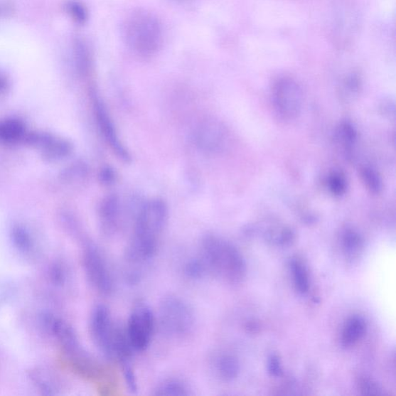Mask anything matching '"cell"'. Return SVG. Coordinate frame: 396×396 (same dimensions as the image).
Wrapping results in <instances>:
<instances>
[{
	"instance_id": "obj_1",
	"label": "cell",
	"mask_w": 396,
	"mask_h": 396,
	"mask_svg": "<svg viewBox=\"0 0 396 396\" xmlns=\"http://www.w3.org/2000/svg\"><path fill=\"white\" fill-rule=\"evenodd\" d=\"M167 215V207L160 199L147 202L140 210L126 252L129 262L140 264L154 258L159 247Z\"/></svg>"
},
{
	"instance_id": "obj_2",
	"label": "cell",
	"mask_w": 396,
	"mask_h": 396,
	"mask_svg": "<svg viewBox=\"0 0 396 396\" xmlns=\"http://www.w3.org/2000/svg\"><path fill=\"white\" fill-rule=\"evenodd\" d=\"M90 333L95 345L107 358L121 364L130 362L134 351L127 337L126 328L113 320L108 308L95 306L90 319Z\"/></svg>"
},
{
	"instance_id": "obj_3",
	"label": "cell",
	"mask_w": 396,
	"mask_h": 396,
	"mask_svg": "<svg viewBox=\"0 0 396 396\" xmlns=\"http://www.w3.org/2000/svg\"><path fill=\"white\" fill-rule=\"evenodd\" d=\"M199 257L207 274L231 283L239 281L244 274L241 255L230 242L215 235H208L200 242Z\"/></svg>"
},
{
	"instance_id": "obj_4",
	"label": "cell",
	"mask_w": 396,
	"mask_h": 396,
	"mask_svg": "<svg viewBox=\"0 0 396 396\" xmlns=\"http://www.w3.org/2000/svg\"><path fill=\"white\" fill-rule=\"evenodd\" d=\"M128 48L138 56H154L162 46L163 26L159 19L146 11L131 14L123 26Z\"/></svg>"
},
{
	"instance_id": "obj_5",
	"label": "cell",
	"mask_w": 396,
	"mask_h": 396,
	"mask_svg": "<svg viewBox=\"0 0 396 396\" xmlns=\"http://www.w3.org/2000/svg\"><path fill=\"white\" fill-rule=\"evenodd\" d=\"M163 331L173 338H184L195 328L196 316L191 307L177 296H165L158 310Z\"/></svg>"
},
{
	"instance_id": "obj_6",
	"label": "cell",
	"mask_w": 396,
	"mask_h": 396,
	"mask_svg": "<svg viewBox=\"0 0 396 396\" xmlns=\"http://www.w3.org/2000/svg\"><path fill=\"white\" fill-rule=\"evenodd\" d=\"M155 325V315L151 308L144 301H137L131 311L126 327L128 339L134 351H144L151 345Z\"/></svg>"
},
{
	"instance_id": "obj_7",
	"label": "cell",
	"mask_w": 396,
	"mask_h": 396,
	"mask_svg": "<svg viewBox=\"0 0 396 396\" xmlns=\"http://www.w3.org/2000/svg\"><path fill=\"white\" fill-rule=\"evenodd\" d=\"M83 265L92 286L103 295H109L114 289L112 272L101 250L92 242L85 245Z\"/></svg>"
},
{
	"instance_id": "obj_8",
	"label": "cell",
	"mask_w": 396,
	"mask_h": 396,
	"mask_svg": "<svg viewBox=\"0 0 396 396\" xmlns=\"http://www.w3.org/2000/svg\"><path fill=\"white\" fill-rule=\"evenodd\" d=\"M272 102L278 115L293 120L300 115L303 105L301 87L291 77H282L272 90Z\"/></svg>"
},
{
	"instance_id": "obj_9",
	"label": "cell",
	"mask_w": 396,
	"mask_h": 396,
	"mask_svg": "<svg viewBox=\"0 0 396 396\" xmlns=\"http://www.w3.org/2000/svg\"><path fill=\"white\" fill-rule=\"evenodd\" d=\"M93 104L97 122H98L105 139H107L112 151L117 154L120 159L129 161L130 159L129 154L125 147L121 144L116 129L114 127L113 122L104 104L96 95L94 96Z\"/></svg>"
},
{
	"instance_id": "obj_10",
	"label": "cell",
	"mask_w": 396,
	"mask_h": 396,
	"mask_svg": "<svg viewBox=\"0 0 396 396\" xmlns=\"http://www.w3.org/2000/svg\"><path fill=\"white\" fill-rule=\"evenodd\" d=\"M226 132L218 123L207 122L200 127L197 134L198 145L208 151H218L225 146Z\"/></svg>"
},
{
	"instance_id": "obj_11",
	"label": "cell",
	"mask_w": 396,
	"mask_h": 396,
	"mask_svg": "<svg viewBox=\"0 0 396 396\" xmlns=\"http://www.w3.org/2000/svg\"><path fill=\"white\" fill-rule=\"evenodd\" d=\"M210 367L215 375L224 381L233 380L240 371L237 359L227 354H221L211 358Z\"/></svg>"
},
{
	"instance_id": "obj_12",
	"label": "cell",
	"mask_w": 396,
	"mask_h": 396,
	"mask_svg": "<svg viewBox=\"0 0 396 396\" xmlns=\"http://www.w3.org/2000/svg\"><path fill=\"white\" fill-rule=\"evenodd\" d=\"M119 201L116 196L105 199L100 208V218L102 230L108 235L116 232L119 223Z\"/></svg>"
},
{
	"instance_id": "obj_13",
	"label": "cell",
	"mask_w": 396,
	"mask_h": 396,
	"mask_svg": "<svg viewBox=\"0 0 396 396\" xmlns=\"http://www.w3.org/2000/svg\"><path fill=\"white\" fill-rule=\"evenodd\" d=\"M28 133L24 123L17 119H7L0 121V142L16 144L23 142Z\"/></svg>"
},
{
	"instance_id": "obj_14",
	"label": "cell",
	"mask_w": 396,
	"mask_h": 396,
	"mask_svg": "<svg viewBox=\"0 0 396 396\" xmlns=\"http://www.w3.org/2000/svg\"><path fill=\"white\" fill-rule=\"evenodd\" d=\"M366 323L359 316H352L345 325L342 332V344L346 347H350L364 336Z\"/></svg>"
},
{
	"instance_id": "obj_15",
	"label": "cell",
	"mask_w": 396,
	"mask_h": 396,
	"mask_svg": "<svg viewBox=\"0 0 396 396\" xmlns=\"http://www.w3.org/2000/svg\"><path fill=\"white\" fill-rule=\"evenodd\" d=\"M73 151V145L68 140L54 136L41 152L49 160H59L67 157Z\"/></svg>"
},
{
	"instance_id": "obj_16",
	"label": "cell",
	"mask_w": 396,
	"mask_h": 396,
	"mask_svg": "<svg viewBox=\"0 0 396 396\" xmlns=\"http://www.w3.org/2000/svg\"><path fill=\"white\" fill-rule=\"evenodd\" d=\"M191 394L188 385L176 378L163 381L154 390V395L163 396H188Z\"/></svg>"
},
{
	"instance_id": "obj_17",
	"label": "cell",
	"mask_w": 396,
	"mask_h": 396,
	"mask_svg": "<svg viewBox=\"0 0 396 396\" xmlns=\"http://www.w3.org/2000/svg\"><path fill=\"white\" fill-rule=\"evenodd\" d=\"M294 284L298 291L304 294L309 289V278L304 264L299 260H294L291 264Z\"/></svg>"
},
{
	"instance_id": "obj_18",
	"label": "cell",
	"mask_w": 396,
	"mask_h": 396,
	"mask_svg": "<svg viewBox=\"0 0 396 396\" xmlns=\"http://www.w3.org/2000/svg\"><path fill=\"white\" fill-rule=\"evenodd\" d=\"M184 272L188 278L193 279H200L208 274L204 263L199 257L190 259L184 267Z\"/></svg>"
},
{
	"instance_id": "obj_19",
	"label": "cell",
	"mask_w": 396,
	"mask_h": 396,
	"mask_svg": "<svg viewBox=\"0 0 396 396\" xmlns=\"http://www.w3.org/2000/svg\"><path fill=\"white\" fill-rule=\"evenodd\" d=\"M362 176L365 186L369 191L373 193H378L382 191V181L375 171L371 168H365Z\"/></svg>"
},
{
	"instance_id": "obj_20",
	"label": "cell",
	"mask_w": 396,
	"mask_h": 396,
	"mask_svg": "<svg viewBox=\"0 0 396 396\" xmlns=\"http://www.w3.org/2000/svg\"><path fill=\"white\" fill-rule=\"evenodd\" d=\"M338 135L341 142L346 148L354 145L357 139L356 131L349 123H344L340 127Z\"/></svg>"
},
{
	"instance_id": "obj_21",
	"label": "cell",
	"mask_w": 396,
	"mask_h": 396,
	"mask_svg": "<svg viewBox=\"0 0 396 396\" xmlns=\"http://www.w3.org/2000/svg\"><path fill=\"white\" fill-rule=\"evenodd\" d=\"M330 191L337 196L344 195L347 189V182L344 176L340 173H333L328 180Z\"/></svg>"
},
{
	"instance_id": "obj_22",
	"label": "cell",
	"mask_w": 396,
	"mask_h": 396,
	"mask_svg": "<svg viewBox=\"0 0 396 396\" xmlns=\"http://www.w3.org/2000/svg\"><path fill=\"white\" fill-rule=\"evenodd\" d=\"M123 376L128 386L129 391L136 392L138 390L137 381L133 367L130 362L121 364Z\"/></svg>"
},
{
	"instance_id": "obj_23",
	"label": "cell",
	"mask_w": 396,
	"mask_h": 396,
	"mask_svg": "<svg viewBox=\"0 0 396 396\" xmlns=\"http://www.w3.org/2000/svg\"><path fill=\"white\" fill-rule=\"evenodd\" d=\"M360 236L354 231H347L344 236L345 247L348 252L354 253L360 246Z\"/></svg>"
},
{
	"instance_id": "obj_24",
	"label": "cell",
	"mask_w": 396,
	"mask_h": 396,
	"mask_svg": "<svg viewBox=\"0 0 396 396\" xmlns=\"http://www.w3.org/2000/svg\"><path fill=\"white\" fill-rule=\"evenodd\" d=\"M358 388L365 395H380L382 390L375 382L368 378H360L358 382Z\"/></svg>"
},
{
	"instance_id": "obj_25",
	"label": "cell",
	"mask_w": 396,
	"mask_h": 396,
	"mask_svg": "<svg viewBox=\"0 0 396 396\" xmlns=\"http://www.w3.org/2000/svg\"><path fill=\"white\" fill-rule=\"evenodd\" d=\"M114 178H115V175H114L113 171L109 168V167H107V168L103 169L101 171L100 179L101 181L104 183L109 184L112 183L114 180Z\"/></svg>"
},
{
	"instance_id": "obj_26",
	"label": "cell",
	"mask_w": 396,
	"mask_h": 396,
	"mask_svg": "<svg viewBox=\"0 0 396 396\" xmlns=\"http://www.w3.org/2000/svg\"><path fill=\"white\" fill-rule=\"evenodd\" d=\"M270 372L274 375H279L281 373V368L277 357H272L269 363Z\"/></svg>"
},
{
	"instance_id": "obj_27",
	"label": "cell",
	"mask_w": 396,
	"mask_h": 396,
	"mask_svg": "<svg viewBox=\"0 0 396 396\" xmlns=\"http://www.w3.org/2000/svg\"><path fill=\"white\" fill-rule=\"evenodd\" d=\"M180 1H182V0H180Z\"/></svg>"
}]
</instances>
